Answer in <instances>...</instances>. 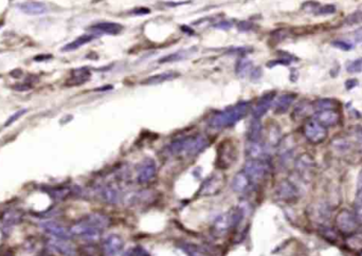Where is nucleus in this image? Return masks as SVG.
<instances>
[{
	"label": "nucleus",
	"instance_id": "dca6fc26",
	"mask_svg": "<svg viewBox=\"0 0 362 256\" xmlns=\"http://www.w3.org/2000/svg\"><path fill=\"white\" fill-rule=\"evenodd\" d=\"M295 100H296V95H294V93H284V95L280 96L274 102V106H273L274 113L277 115L285 114L291 106V104L294 103Z\"/></svg>",
	"mask_w": 362,
	"mask_h": 256
},
{
	"label": "nucleus",
	"instance_id": "20e7f679",
	"mask_svg": "<svg viewBox=\"0 0 362 256\" xmlns=\"http://www.w3.org/2000/svg\"><path fill=\"white\" fill-rule=\"evenodd\" d=\"M243 172L248 176L251 183L256 184L263 181L269 173V164L266 162V159H249Z\"/></svg>",
	"mask_w": 362,
	"mask_h": 256
},
{
	"label": "nucleus",
	"instance_id": "f8f14e48",
	"mask_svg": "<svg viewBox=\"0 0 362 256\" xmlns=\"http://www.w3.org/2000/svg\"><path fill=\"white\" fill-rule=\"evenodd\" d=\"M274 98H275L274 91H269V92L265 93V95L260 100H258L255 107L252 110L253 118L261 119L267 112H268V109L271 107V105L273 103Z\"/></svg>",
	"mask_w": 362,
	"mask_h": 256
},
{
	"label": "nucleus",
	"instance_id": "79ce46f5",
	"mask_svg": "<svg viewBox=\"0 0 362 256\" xmlns=\"http://www.w3.org/2000/svg\"><path fill=\"white\" fill-rule=\"evenodd\" d=\"M148 13H150V10L146 7H136L132 11V14L134 15H145Z\"/></svg>",
	"mask_w": 362,
	"mask_h": 256
},
{
	"label": "nucleus",
	"instance_id": "4468645a",
	"mask_svg": "<svg viewBox=\"0 0 362 256\" xmlns=\"http://www.w3.org/2000/svg\"><path fill=\"white\" fill-rule=\"evenodd\" d=\"M91 78V73L87 69V68H79V69H75L70 74V78H69L66 82V85L69 87L73 86H80V85L85 84L87 81H89Z\"/></svg>",
	"mask_w": 362,
	"mask_h": 256
},
{
	"label": "nucleus",
	"instance_id": "a19ab883",
	"mask_svg": "<svg viewBox=\"0 0 362 256\" xmlns=\"http://www.w3.org/2000/svg\"><path fill=\"white\" fill-rule=\"evenodd\" d=\"M356 86H358V80L356 79H350L346 82V88L348 90H352L353 88H355Z\"/></svg>",
	"mask_w": 362,
	"mask_h": 256
},
{
	"label": "nucleus",
	"instance_id": "b1692460",
	"mask_svg": "<svg viewBox=\"0 0 362 256\" xmlns=\"http://www.w3.org/2000/svg\"><path fill=\"white\" fill-rule=\"evenodd\" d=\"M22 213L19 210H8L2 214L1 221L5 226L18 225L22 220Z\"/></svg>",
	"mask_w": 362,
	"mask_h": 256
},
{
	"label": "nucleus",
	"instance_id": "6e6552de",
	"mask_svg": "<svg viewBox=\"0 0 362 256\" xmlns=\"http://www.w3.org/2000/svg\"><path fill=\"white\" fill-rule=\"evenodd\" d=\"M70 232L73 235L81 236L83 238H86V240H96V238L99 237L101 230L98 229L97 227H94L85 218L82 221H80V223L75 224L71 228Z\"/></svg>",
	"mask_w": 362,
	"mask_h": 256
},
{
	"label": "nucleus",
	"instance_id": "5701e85b",
	"mask_svg": "<svg viewBox=\"0 0 362 256\" xmlns=\"http://www.w3.org/2000/svg\"><path fill=\"white\" fill-rule=\"evenodd\" d=\"M222 184V179L218 176H212L208 181L204 182L203 186L201 187V194L202 195H211L215 192L219 191Z\"/></svg>",
	"mask_w": 362,
	"mask_h": 256
},
{
	"label": "nucleus",
	"instance_id": "c756f323",
	"mask_svg": "<svg viewBox=\"0 0 362 256\" xmlns=\"http://www.w3.org/2000/svg\"><path fill=\"white\" fill-rule=\"evenodd\" d=\"M188 54V51L187 50H182V51H179V52H176L174 54H171V55H168L166 57L161 58L159 63H170V62H177V61H180V59H183L187 56Z\"/></svg>",
	"mask_w": 362,
	"mask_h": 256
},
{
	"label": "nucleus",
	"instance_id": "a211bd4d",
	"mask_svg": "<svg viewBox=\"0 0 362 256\" xmlns=\"http://www.w3.org/2000/svg\"><path fill=\"white\" fill-rule=\"evenodd\" d=\"M50 246L57 251L59 254L65 256H74L75 249L74 247L68 242V240H59V238H53L50 241Z\"/></svg>",
	"mask_w": 362,
	"mask_h": 256
},
{
	"label": "nucleus",
	"instance_id": "e433bc0d",
	"mask_svg": "<svg viewBox=\"0 0 362 256\" xmlns=\"http://www.w3.org/2000/svg\"><path fill=\"white\" fill-rule=\"evenodd\" d=\"M185 250L187 251L189 256H206V254L199 248L197 247H193V246H187Z\"/></svg>",
	"mask_w": 362,
	"mask_h": 256
},
{
	"label": "nucleus",
	"instance_id": "a18cd8bd",
	"mask_svg": "<svg viewBox=\"0 0 362 256\" xmlns=\"http://www.w3.org/2000/svg\"><path fill=\"white\" fill-rule=\"evenodd\" d=\"M360 141H361V143H362V132L360 133Z\"/></svg>",
	"mask_w": 362,
	"mask_h": 256
},
{
	"label": "nucleus",
	"instance_id": "9b49d317",
	"mask_svg": "<svg viewBox=\"0 0 362 256\" xmlns=\"http://www.w3.org/2000/svg\"><path fill=\"white\" fill-rule=\"evenodd\" d=\"M314 119L324 127H333L339 123L340 115L336 109L319 110Z\"/></svg>",
	"mask_w": 362,
	"mask_h": 256
},
{
	"label": "nucleus",
	"instance_id": "bb28decb",
	"mask_svg": "<svg viewBox=\"0 0 362 256\" xmlns=\"http://www.w3.org/2000/svg\"><path fill=\"white\" fill-rule=\"evenodd\" d=\"M253 70L252 67V62L249 61V59L243 57L238 59V62L236 64V73L240 76H245L247 74L251 73V71Z\"/></svg>",
	"mask_w": 362,
	"mask_h": 256
},
{
	"label": "nucleus",
	"instance_id": "2eb2a0df",
	"mask_svg": "<svg viewBox=\"0 0 362 256\" xmlns=\"http://www.w3.org/2000/svg\"><path fill=\"white\" fill-rule=\"evenodd\" d=\"M123 240L119 235H110L104 242V251L107 256H117L123 249Z\"/></svg>",
	"mask_w": 362,
	"mask_h": 256
},
{
	"label": "nucleus",
	"instance_id": "c9c22d12",
	"mask_svg": "<svg viewBox=\"0 0 362 256\" xmlns=\"http://www.w3.org/2000/svg\"><path fill=\"white\" fill-rule=\"evenodd\" d=\"M332 45H333L335 48L340 49V50H342V51H350V50H352V48H353V46H352L351 44H349V42L344 41V40H334V41L332 42Z\"/></svg>",
	"mask_w": 362,
	"mask_h": 256
},
{
	"label": "nucleus",
	"instance_id": "58836bf2",
	"mask_svg": "<svg viewBox=\"0 0 362 256\" xmlns=\"http://www.w3.org/2000/svg\"><path fill=\"white\" fill-rule=\"evenodd\" d=\"M357 199L359 202V206H362V170L358 176V182H357Z\"/></svg>",
	"mask_w": 362,
	"mask_h": 256
},
{
	"label": "nucleus",
	"instance_id": "393cba45",
	"mask_svg": "<svg viewBox=\"0 0 362 256\" xmlns=\"http://www.w3.org/2000/svg\"><path fill=\"white\" fill-rule=\"evenodd\" d=\"M93 38H94V35H92V34H85V35L77 37L75 40L70 42V44L66 45L62 49V51L63 52H70V51H74L76 49L81 48L82 46L88 44V42H90Z\"/></svg>",
	"mask_w": 362,
	"mask_h": 256
},
{
	"label": "nucleus",
	"instance_id": "0eeeda50",
	"mask_svg": "<svg viewBox=\"0 0 362 256\" xmlns=\"http://www.w3.org/2000/svg\"><path fill=\"white\" fill-rule=\"evenodd\" d=\"M275 197L284 202H295L299 198V191L292 182L282 180L275 189Z\"/></svg>",
	"mask_w": 362,
	"mask_h": 256
},
{
	"label": "nucleus",
	"instance_id": "72a5a7b5",
	"mask_svg": "<svg viewBox=\"0 0 362 256\" xmlns=\"http://www.w3.org/2000/svg\"><path fill=\"white\" fill-rule=\"evenodd\" d=\"M320 3H318L316 1H308V2H305L303 5H302V8L305 12H308V13H316L317 10L319 7H320Z\"/></svg>",
	"mask_w": 362,
	"mask_h": 256
},
{
	"label": "nucleus",
	"instance_id": "7c9ffc66",
	"mask_svg": "<svg viewBox=\"0 0 362 256\" xmlns=\"http://www.w3.org/2000/svg\"><path fill=\"white\" fill-rule=\"evenodd\" d=\"M309 105L306 103V102H302V103H300L296 108H295V112H294V117L296 118H303V117H306V115L308 114L309 112Z\"/></svg>",
	"mask_w": 362,
	"mask_h": 256
},
{
	"label": "nucleus",
	"instance_id": "7ed1b4c3",
	"mask_svg": "<svg viewBox=\"0 0 362 256\" xmlns=\"http://www.w3.org/2000/svg\"><path fill=\"white\" fill-rule=\"evenodd\" d=\"M336 226L338 231L344 235L355 234L360 228L358 216L349 210H341L336 217Z\"/></svg>",
	"mask_w": 362,
	"mask_h": 256
},
{
	"label": "nucleus",
	"instance_id": "f257e3e1",
	"mask_svg": "<svg viewBox=\"0 0 362 256\" xmlns=\"http://www.w3.org/2000/svg\"><path fill=\"white\" fill-rule=\"evenodd\" d=\"M209 141L202 134L185 136L172 142L168 146V151L172 156L195 157L208 147Z\"/></svg>",
	"mask_w": 362,
	"mask_h": 256
},
{
	"label": "nucleus",
	"instance_id": "39448f33",
	"mask_svg": "<svg viewBox=\"0 0 362 256\" xmlns=\"http://www.w3.org/2000/svg\"><path fill=\"white\" fill-rule=\"evenodd\" d=\"M236 147L231 140L222 141L217 149V159L216 166L218 168L225 169L233 165L236 160Z\"/></svg>",
	"mask_w": 362,
	"mask_h": 256
},
{
	"label": "nucleus",
	"instance_id": "aec40b11",
	"mask_svg": "<svg viewBox=\"0 0 362 256\" xmlns=\"http://www.w3.org/2000/svg\"><path fill=\"white\" fill-rule=\"evenodd\" d=\"M263 135V126L260 119L253 118L248 128V140L249 142H261Z\"/></svg>",
	"mask_w": 362,
	"mask_h": 256
},
{
	"label": "nucleus",
	"instance_id": "9d476101",
	"mask_svg": "<svg viewBox=\"0 0 362 256\" xmlns=\"http://www.w3.org/2000/svg\"><path fill=\"white\" fill-rule=\"evenodd\" d=\"M41 228L46 233H48L53 238H59V240H69L72 235L70 230L55 223V221H47V223L41 225Z\"/></svg>",
	"mask_w": 362,
	"mask_h": 256
},
{
	"label": "nucleus",
	"instance_id": "4c0bfd02",
	"mask_svg": "<svg viewBox=\"0 0 362 256\" xmlns=\"http://www.w3.org/2000/svg\"><path fill=\"white\" fill-rule=\"evenodd\" d=\"M320 232L324 235V237H326L327 240L330 241H334L336 240V233L333 231V230L331 228H327V227H322L320 229Z\"/></svg>",
	"mask_w": 362,
	"mask_h": 256
},
{
	"label": "nucleus",
	"instance_id": "1a4fd4ad",
	"mask_svg": "<svg viewBox=\"0 0 362 256\" xmlns=\"http://www.w3.org/2000/svg\"><path fill=\"white\" fill-rule=\"evenodd\" d=\"M157 173V166L155 161L152 159H145L139 166V170H138V182L140 183H146L151 181L152 179L156 176Z\"/></svg>",
	"mask_w": 362,
	"mask_h": 256
},
{
	"label": "nucleus",
	"instance_id": "a878e982",
	"mask_svg": "<svg viewBox=\"0 0 362 256\" xmlns=\"http://www.w3.org/2000/svg\"><path fill=\"white\" fill-rule=\"evenodd\" d=\"M102 197L108 203H117L120 199V192L114 185H107L102 190Z\"/></svg>",
	"mask_w": 362,
	"mask_h": 256
},
{
	"label": "nucleus",
	"instance_id": "c85d7f7f",
	"mask_svg": "<svg viewBox=\"0 0 362 256\" xmlns=\"http://www.w3.org/2000/svg\"><path fill=\"white\" fill-rule=\"evenodd\" d=\"M362 22V10H357L355 12L348 15L344 19V24L346 25H354Z\"/></svg>",
	"mask_w": 362,
	"mask_h": 256
},
{
	"label": "nucleus",
	"instance_id": "473e14b6",
	"mask_svg": "<svg viewBox=\"0 0 362 256\" xmlns=\"http://www.w3.org/2000/svg\"><path fill=\"white\" fill-rule=\"evenodd\" d=\"M335 12H336V6L334 4H325V5H320V7L318 8L315 15H317V16L331 15V14H334Z\"/></svg>",
	"mask_w": 362,
	"mask_h": 256
},
{
	"label": "nucleus",
	"instance_id": "6ab92c4d",
	"mask_svg": "<svg viewBox=\"0 0 362 256\" xmlns=\"http://www.w3.org/2000/svg\"><path fill=\"white\" fill-rule=\"evenodd\" d=\"M179 76H180V74L178 72H175V71H167V72L158 73V74H155V75L150 76V78L145 79L142 82V84H146V85L161 84V83H165V82H168V81L175 80V79L179 78Z\"/></svg>",
	"mask_w": 362,
	"mask_h": 256
},
{
	"label": "nucleus",
	"instance_id": "423d86ee",
	"mask_svg": "<svg viewBox=\"0 0 362 256\" xmlns=\"http://www.w3.org/2000/svg\"><path fill=\"white\" fill-rule=\"evenodd\" d=\"M304 135L310 143L319 144L324 142L327 138V129L314 119L304 125Z\"/></svg>",
	"mask_w": 362,
	"mask_h": 256
},
{
	"label": "nucleus",
	"instance_id": "412c9836",
	"mask_svg": "<svg viewBox=\"0 0 362 256\" xmlns=\"http://www.w3.org/2000/svg\"><path fill=\"white\" fill-rule=\"evenodd\" d=\"M251 184L252 183L249 180L248 176L244 172H240L234 177L231 186L236 193H245Z\"/></svg>",
	"mask_w": 362,
	"mask_h": 256
},
{
	"label": "nucleus",
	"instance_id": "ddd939ff",
	"mask_svg": "<svg viewBox=\"0 0 362 256\" xmlns=\"http://www.w3.org/2000/svg\"><path fill=\"white\" fill-rule=\"evenodd\" d=\"M91 33H98V34H109V35H117L123 31V25L118 22H111V21H103L98 22L96 24L91 25L89 28Z\"/></svg>",
	"mask_w": 362,
	"mask_h": 256
},
{
	"label": "nucleus",
	"instance_id": "4be33fe9",
	"mask_svg": "<svg viewBox=\"0 0 362 256\" xmlns=\"http://www.w3.org/2000/svg\"><path fill=\"white\" fill-rule=\"evenodd\" d=\"M246 155L249 159H265L266 149L261 142H249L246 147Z\"/></svg>",
	"mask_w": 362,
	"mask_h": 256
},
{
	"label": "nucleus",
	"instance_id": "37998d69",
	"mask_svg": "<svg viewBox=\"0 0 362 256\" xmlns=\"http://www.w3.org/2000/svg\"><path fill=\"white\" fill-rule=\"evenodd\" d=\"M231 23L230 22H227V21H222V22H218L216 25H214V27L216 28H219V29H222V30H228L230 27H231Z\"/></svg>",
	"mask_w": 362,
	"mask_h": 256
},
{
	"label": "nucleus",
	"instance_id": "c03bdc74",
	"mask_svg": "<svg viewBox=\"0 0 362 256\" xmlns=\"http://www.w3.org/2000/svg\"><path fill=\"white\" fill-rule=\"evenodd\" d=\"M354 38L356 39V41L362 42V28H359L354 32Z\"/></svg>",
	"mask_w": 362,
	"mask_h": 256
},
{
	"label": "nucleus",
	"instance_id": "49530a36",
	"mask_svg": "<svg viewBox=\"0 0 362 256\" xmlns=\"http://www.w3.org/2000/svg\"><path fill=\"white\" fill-rule=\"evenodd\" d=\"M360 256H362V252H361V254H360Z\"/></svg>",
	"mask_w": 362,
	"mask_h": 256
},
{
	"label": "nucleus",
	"instance_id": "f704fd0d",
	"mask_svg": "<svg viewBox=\"0 0 362 256\" xmlns=\"http://www.w3.org/2000/svg\"><path fill=\"white\" fill-rule=\"evenodd\" d=\"M25 113H27V110H25V109H21V110H18V112H17V113H15L14 115H12L10 118H8L7 119V120H6V122L4 123V126L5 127H7V126H10V125H12L14 122H16L17 120H18V119L20 118V117H22Z\"/></svg>",
	"mask_w": 362,
	"mask_h": 256
},
{
	"label": "nucleus",
	"instance_id": "cd10ccee",
	"mask_svg": "<svg viewBox=\"0 0 362 256\" xmlns=\"http://www.w3.org/2000/svg\"><path fill=\"white\" fill-rule=\"evenodd\" d=\"M338 103L333 99H320L317 100L314 103V107L318 110H326V109H336Z\"/></svg>",
	"mask_w": 362,
	"mask_h": 256
},
{
	"label": "nucleus",
	"instance_id": "ea45409f",
	"mask_svg": "<svg viewBox=\"0 0 362 256\" xmlns=\"http://www.w3.org/2000/svg\"><path fill=\"white\" fill-rule=\"evenodd\" d=\"M254 29V24L252 22L248 21H241L238 23V30L241 32H249Z\"/></svg>",
	"mask_w": 362,
	"mask_h": 256
},
{
	"label": "nucleus",
	"instance_id": "f3484780",
	"mask_svg": "<svg viewBox=\"0 0 362 256\" xmlns=\"http://www.w3.org/2000/svg\"><path fill=\"white\" fill-rule=\"evenodd\" d=\"M18 8L23 12L24 14L28 15H44L47 13L48 8L45 3L37 2V1H30V2H22L19 3Z\"/></svg>",
	"mask_w": 362,
	"mask_h": 256
},
{
	"label": "nucleus",
	"instance_id": "2f4dec72",
	"mask_svg": "<svg viewBox=\"0 0 362 256\" xmlns=\"http://www.w3.org/2000/svg\"><path fill=\"white\" fill-rule=\"evenodd\" d=\"M349 73H360L362 72V57L353 61L347 68Z\"/></svg>",
	"mask_w": 362,
	"mask_h": 256
},
{
	"label": "nucleus",
	"instance_id": "f03ea898",
	"mask_svg": "<svg viewBox=\"0 0 362 256\" xmlns=\"http://www.w3.org/2000/svg\"><path fill=\"white\" fill-rule=\"evenodd\" d=\"M250 104L248 102H239L236 105L230 106L222 112L214 115L209 121L210 127L214 129H223L235 125L248 114Z\"/></svg>",
	"mask_w": 362,
	"mask_h": 256
}]
</instances>
